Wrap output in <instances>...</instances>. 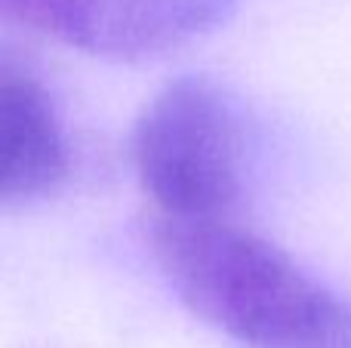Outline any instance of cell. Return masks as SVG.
<instances>
[{
	"label": "cell",
	"mask_w": 351,
	"mask_h": 348,
	"mask_svg": "<svg viewBox=\"0 0 351 348\" xmlns=\"http://www.w3.org/2000/svg\"><path fill=\"white\" fill-rule=\"evenodd\" d=\"M71 170L56 105L43 84L6 62L0 71V197L6 207L49 197Z\"/></svg>",
	"instance_id": "4"
},
{
	"label": "cell",
	"mask_w": 351,
	"mask_h": 348,
	"mask_svg": "<svg viewBox=\"0 0 351 348\" xmlns=\"http://www.w3.org/2000/svg\"><path fill=\"white\" fill-rule=\"evenodd\" d=\"M148 250L182 306L241 348H351L348 302L231 216H152Z\"/></svg>",
	"instance_id": "1"
},
{
	"label": "cell",
	"mask_w": 351,
	"mask_h": 348,
	"mask_svg": "<svg viewBox=\"0 0 351 348\" xmlns=\"http://www.w3.org/2000/svg\"><path fill=\"white\" fill-rule=\"evenodd\" d=\"M6 18L86 55H167L228 22L241 0H0Z\"/></svg>",
	"instance_id": "3"
},
{
	"label": "cell",
	"mask_w": 351,
	"mask_h": 348,
	"mask_svg": "<svg viewBox=\"0 0 351 348\" xmlns=\"http://www.w3.org/2000/svg\"><path fill=\"white\" fill-rule=\"evenodd\" d=\"M133 166L152 216H231L247 173V133L234 99L197 74L167 84L136 121Z\"/></svg>",
	"instance_id": "2"
}]
</instances>
